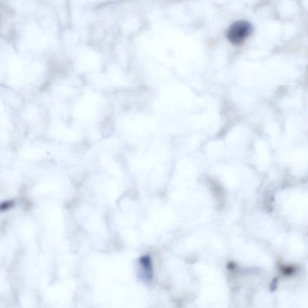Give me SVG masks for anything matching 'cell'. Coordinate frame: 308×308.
Masks as SVG:
<instances>
[{
	"label": "cell",
	"instance_id": "1",
	"mask_svg": "<svg viewBox=\"0 0 308 308\" xmlns=\"http://www.w3.org/2000/svg\"><path fill=\"white\" fill-rule=\"evenodd\" d=\"M252 31L251 24L246 21H238L233 23L228 31V40L233 45L243 43Z\"/></svg>",
	"mask_w": 308,
	"mask_h": 308
},
{
	"label": "cell",
	"instance_id": "4",
	"mask_svg": "<svg viewBox=\"0 0 308 308\" xmlns=\"http://www.w3.org/2000/svg\"><path fill=\"white\" fill-rule=\"evenodd\" d=\"M276 281H277V279H274V283H273V284L271 286V289L272 290H275L276 289Z\"/></svg>",
	"mask_w": 308,
	"mask_h": 308
},
{
	"label": "cell",
	"instance_id": "3",
	"mask_svg": "<svg viewBox=\"0 0 308 308\" xmlns=\"http://www.w3.org/2000/svg\"><path fill=\"white\" fill-rule=\"evenodd\" d=\"M282 271L285 275H291L295 272V268L292 267H285L282 269Z\"/></svg>",
	"mask_w": 308,
	"mask_h": 308
},
{
	"label": "cell",
	"instance_id": "5",
	"mask_svg": "<svg viewBox=\"0 0 308 308\" xmlns=\"http://www.w3.org/2000/svg\"><path fill=\"white\" fill-rule=\"evenodd\" d=\"M235 265H233L232 263H230L228 265V268H229L230 269H233V268H234Z\"/></svg>",
	"mask_w": 308,
	"mask_h": 308
},
{
	"label": "cell",
	"instance_id": "2",
	"mask_svg": "<svg viewBox=\"0 0 308 308\" xmlns=\"http://www.w3.org/2000/svg\"><path fill=\"white\" fill-rule=\"evenodd\" d=\"M141 275L146 281H150L152 278V265L151 260L149 256H144L140 260Z\"/></svg>",
	"mask_w": 308,
	"mask_h": 308
}]
</instances>
